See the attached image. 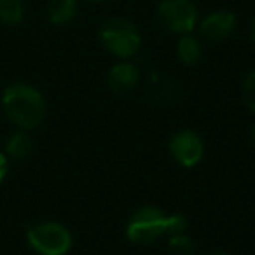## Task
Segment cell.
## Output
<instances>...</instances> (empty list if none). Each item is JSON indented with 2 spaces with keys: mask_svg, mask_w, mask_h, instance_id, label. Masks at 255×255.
Instances as JSON below:
<instances>
[{
  "mask_svg": "<svg viewBox=\"0 0 255 255\" xmlns=\"http://www.w3.org/2000/svg\"><path fill=\"white\" fill-rule=\"evenodd\" d=\"M89 2H100V0H89Z\"/></svg>",
  "mask_w": 255,
  "mask_h": 255,
  "instance_id": "cell-19",
  "label": "cell"
},
{
  "mask_svg": "<svg viewBox=\"0 0 255 255\" xmlns=\"http://www.w3.org/2000/svg\"><path fill=\"white\" fill-rule=\"evenodd\" d=\"M4 112L21 129H33L46 116V100L42 93L30 84L7 86L2 95Z\"/></svg>",
  "mask_w": 255,
  "mask_h": 255,
  "instance_id": "cell-1",
  "label": "cell"
},
{
  "mask_svg": "<svg viewBox=\"0 0 255 255\" xmlns=\"http://www.w3.org/2000/svg\"><path fill=\"white\" fill-rule=\"evenodd\" d=\"M236 26V16L229 11H217L201 21V33L208 40H224L233 33Z\"/></svg>",
  "mask_w": 255,
  "mask_h": 255,
  "instance_id": "cell-7",
  "label": "cell"
},
{
  "mask_svg": "<svg viewBox=\"0 0 255 255\" xmlns=\"http://www.w3.org/2000/svg\"><path fill=\"white\" fill-rule=\"evenodd\" d=\"M170 229V215L159 210L157 206H143L136 210L128 220L126 236L131 243L145 245L152 243Z\"/></svg>",
  "mask_w": 255,
  "mask_h": 255,
  "instance_id": "cell-3",
  "label": "cell"
},
{
  "mask_svg": "<svg viewBox=\"0 0 255 255\" xmlns=\"http://www.w3.org/2000/svg\"><path fill=\"white\" fill-rule=\"evenodd\" d=\"M243 100L247 103V107L255 112V70L245 79L243 84Z\"/></svg>",
  "mask_w": 255,
  "mask_h": 255,
  "instance_id": "cell-14",
  "label": "cell"
},
{
  "mask_svg": "<svg viewBox=\"0 0 255 255\" xmlns=\"http://www.w3.org/2000/svg\"><path fill=\"white\" fill-rule=\"evenodd\" d=\"M252 136H254V143H255V126H254V131H252Z\"/></svg>",
  "mask_w": 255,
  "mask_h": 255,
  "instance_id": "cell-18",
  "label": "cell"
},
{
  "mask_svg": "<svg viewBox=\"0 0 255 255\" xmlns=\"http://www.w3.org/2000/svg\"><path fill=\"white\" fill-rule=\"evenodd\" d=\"M168 247L173 255H194V241L189 236H185L184 233L170 236Z\"/></svg>",
  "mask_w": 255,
  "mask_h": 255,
  "instance_id": "cell-13",
  "label": "cell"
},
{
  "mask_svg": "<svg viewBox=\"0 0 255 255\" xmlns=\"http://www.w3.org/2000/svg\"><path fill=\"white\" fill-rule=\"evenodd\" d=\"M206 255H229L226 252H212V254H206Z\"/></svg>",
  "mask_w": 255,
  "mask_h": 255,
  "instance_id": "cell-17",
  "label": "cell"
},
{
  "mask_svg": "<svg viewBox=\"0 0 255 255\" xmlns=\"http://www.w3.org/2000/svg\"><path fill=\"white\" fill-rule=\"evenodd\" d=\"M250 35H252V40H254V44H255V19H254V23H252V32H250Z\"/></svg>",
  "mask_w": 255,
  "mask_h": 255,
  "instance_id": "cell-16",
  "label": "cell"
},
{
  "mask_svg": "<svg viewBox=\"0 0 255 255\" xmlns=\"http://www.w3.org/2000/svg\"><path fill=\"white\" fill-rule=\"evenodd\" d=\"M30 247L40 255H65L72 248V234L58 222H44L26 233Z\"/></svg>",
  "mask_w": 255,
  "mask_h": 255,
  "instance_id": "cell-4",
  "label": "cell"
},
{
  "mask_svg": "<svg viewBox=\"0 0 255 255\" xmlns=\"http://www.w3.org/2000/svg\"><path fill=\"white\" fill-rule=\"evenodd\" d=\"M25 16L23 0H0V23L4 25H18Z\"/></svg>",
  "mask_w": 255,
  "mask_h": 255,
  "instance_id": "cell-12",
  "label": "cell"
},
{
  "mask_svg": "<svg viewBox=\"0 0 255 255\" xmlns=\"http://www.w3.org/2000/svg\"><path fill=\"white\" fill-rule=\"evenodd\" d=\"M7 170H9V163H7V156L4 152H0V184L5 180L7 177Z\"/></svg>",
  "mask_w": 255,
  "mask_h": 255,
  "instance_id": "cell-15",
  "label": "cell"
},
{
  "mask_svg": "<svg viewBox=\"0 0 255 255\" xmlns=\"http://www.w3.org/2000/svg\"><path fill=\"white\" fill-rule=\"evenodd\" d=\"M157 16L170 32L189 33L196 28L198 9L191 0H161Z\"/></svg>",
  "mask_w": 255,
  "mask_h": 255,
  "instance_id": "cell-5",
  "label": "cell"
},
{
  "mask_svg": "<svg viewBox=\"0 0 255 255\" xmlns=\"http://www.w3.org/2000/svg\"><path fill=\"white\" fill-rule=\"evenodd\" d=\"M77 14V2L75 0H53L49 4V21L53 25H67Z\"/></svg>",
  "mask_w": 255,
  "mask_h": 255,
  "instance_id": "cell-9",
  "label": "cell"
},
{
  "mask_svg": "<svg viewBox=\"0 0 255 255\" xmlns=\"http://www.w3.org/2000/svg\"><path fill=\"white\" fill-rule=\"evenodd\" d=\"M33 149V142L26 131H18L9 138L7 145H5V152L9 157L14 159H25Z\"/></svg>",
  "mask_w": 255,
  "mask_h": 255,
  "instance_id": "cell-10",
  "label": "cell"
},
{
  "mask_svg": "<svg viewBox=\"0 0 255 255\" xmlns=\"http://www.w3.org/2000/svg\"><path fill=\"white\" fill-rule=\"evenodd\" d=\"M177 53L178 58L182 60V63L185 65H196L201 58L203 51H201V44L198 42V39L191 35H184L178 40L177 46Z\"/></svg>",
  "mask_w": 255,
  "mask_h": 255,
  "instance_id": "cell-11",
  "label": "cell"
},
{
  "mask_svg": "<svg viewBox=\"0 0 255 255\" xmlns=\"http://www.w3.org/2000/svg\"><path fill=\"white\" fill-rule=\"evenodd\" d=\"M138 68L133 63H128V61H123V63H117L110 68L109 72V88L112 89L116 95H128L131 93L133 89L138 84Z\"/></svg>",
  "mask_w": 255,
  "mask_h": 255,
  "instance_id": "cell-8",
  "label": "cell"
},
{
  "mask_svg": "<svg viewBox=\"0 0 255 255\" xmlns=\"http://www.w3.org/2000/svg\"><path fill=\"white\" fill-rule=\"evenodd\" d=\"M170 152L178 164L192 168L203 159L205 147H203V140L198 136V133H194L192 129H182L171 136Z\"/></svg>",
  "mask_w": 255,
  "mask_h": 255,
  "instance_id": "cell-6",
  "label": "cell"
},
{
  "mask_svg": "<svg viewBox=\"0 0 255 255\" xmlns=\"http://www.w3.org/2000/svg\"><path fill=\"white\" fill-rule=\"evenodd\" d=\"M100 40L103 47L117 58H131L133 54L138 53L142 44L136 26L121 18L103 23L100 28Z\"/></svg>",
  "mask_w": 255,
  "mask_h": 255,
  "instance_id": "cell-2",
  "label": "cell"
}]
</instances>
